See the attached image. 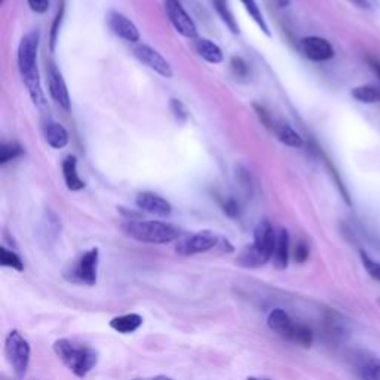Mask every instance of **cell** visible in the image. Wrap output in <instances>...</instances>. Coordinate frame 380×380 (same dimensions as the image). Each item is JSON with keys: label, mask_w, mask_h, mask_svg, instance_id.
Returning a JSON list of instances; mask_svg holds the SVG:
<instances>
[{"label": "cell", "mask_w": 380, "mask_h": 380, "mask_svg": "<svg viewBox=\"0 0 380 380\" xmlns=\"http://www.w3.org/2000/svg\"><path fill=\"white\" fill-rule=\"evenodd\" d=\"M0 265L5 266V267L14 269V271H17V272L24 271V263L21 260V257L17 253L8 250L6 247L0 248Z\"/></svg>", "instance_id": "obj_26"}, {"label": "cell", "mask_w": 380, "mask_h": 380, "mask_svg": "<svg viewBox=\"0 0 380 380\" xmlns=\"http://www.w3.org/2000/svg\"><path fill=\"white\" fill-rule=\"evenodd\" d=\"M2 2H5V0H2Z\"/></svg>", "instance_id": "obj_41"}, {"label": "cell", "mask_w": 380, "mask_h": 380, "mask_svg": "<svg viewBox=\"0 0 380 380\" xmlns=\"http://www.w3.org/2000/svg\"><path fill=\"white\" fill-rule=\"evenodd\" d=\"M165 10L169 18V22L173 27L188 39H195L198 36V29H196L195 21L181 6L178 0H165Z\"/></svg>", "instance_id": "obj_8"}, {"label": "cell", "mask_w": 380, "mask_h": 380, "mask_svg": "<svg viewBox=\"0 0 380 380\" xmlns=\"http://www.w3.org/2000/svg\"><path fill=\"white\" fill-rule=\"evenodd\" d=\"M242 5L245 6V10L248 12L250 17L254 20V22L257 24V26L260 27V30L266 34V36H271V31H269V27L266 24V20L262 14V10L259 8V5H257L255 0H241Z\"/></svg>", "instance_id": "obj_24"}, {"label": "cell", "mask_w": 380, "mask_h": 380, "mask_svg": "<svg viewBox=\"0 0 380 380\" xmlns=\"http://www.w3.org/2000/svg\"><path fill=\"white\" fill-rule=\"evenodd\" d=\"M196 52L199 54L201 58H204L206 63L210 64H220L223 61V51L220 49L217 43H214L210 39H198L195 42Z\"/></svg>", "instance_id": "obj_18"}, {"label": "cell", "mask_w": 380, "mask_h": 380, "mask_svg": "<svg viewBox=\"0 0 380 380\" xmlns=\"http://www.w3.org/2000/svg\"><path fill=\"white\" fill-rule=\"evenodd\" d=\"M267 325L272 332H275L276 335H279L281 337H284L287 340H290L294 332V327H296V324L293 323L288 314L283 309H274L271 314H269Z\"/></svg>", "instance_id": "obj_14"}, {"label": "cell", "mask_w": 380, "mask_h": 380, "mask_svg": "<svg viewBox=\"0 0 380 380\" xmlns=\"http://www.w3.org/2000/svg\"><path fill=\"white\" fill-rule=\"evenodd\" d=\"M98 259H100L98 248H91L90 251L83 253L80 255V259L70 267V271L64 274V278L71 284L88 286V287L95 286Z\"/></svg>", "instance_id": "obj_6"}, {"label": "cell", "mask_w": 380, "mask_h": 380, "mask_svg": "<svg viewBox=\"0 0 380 380\" xmlns=\"http://www.w3.org/2000/svg\"><path fill=\"white\" fill-rule=\"evenodd\" d=\"M5 352L8 363L10 364L12 370L18 380H22L27 374L29 364H30V355L31 348L27 339L24 337L18 330H12L6 336L5 343Z\"/></svg>", "instance_id": "obj_5"}, {"label": "cell", "mask_w": 380, "mask_h": 380, "mask_svg": "<svg viewBox=\"0 0 380 380\" xmlns=\"http://www.w3.org/2000/svg\"><path fill=\"white\" fill-rule=\"evenodd\" d=\"M276 2H278V5H279V6H288L290 0H276Z\"/></svg>", "instance_id": "obj_38"}, {"label": "cell", "mask_w": 380, "mask_h": 380, "mask_svg": "<svg viewBox=\"0 0 380 380\" xmlns=\"http://www.w3.org/2000/svg\"><path fill=\"white\" fill-rule=\"evenodd\" d=\"M357 370L361 380H380V360H365L358 365Z\"/></svg>", "instance_id": "obj_22"}, {"label": "cell", "mask_w": 380, "mask_h": 380, "mask_svg": "<svg viewBox=\"0 0 380 380\" xmlns=\"http://www.w3.org/2000/svg\"><path fill=\"white\" fill-rule=\"evenodd\" d=\"M43 134H45V140L46 143L52 147V149H64V147L69 144V132L67 129L58 124V122H46L43 127Z\"/></svg>", "instance_id": "obj_17"}, {"label": "cell", "mask_w": 380, "mask_h": 380, "mask_svg": "<svg viewBox=\"0 0 380 380\" xmlns=\"http://www.w3.org/2000/svg\"><path fill=\"white\" fill-rule=\"evenodd\" d=\"M351 97L363 104H377L380 103V90L372 83L360 85L351 90Z\"/></svg>", "instance_id": "obj_20"}, {"label": "cell", "mask_w": 380, "mask_h": 380, "mask_svg": "<svg viewBox=\"0 0 380 380\" xmlns=\"http://www.w3.org/2000/svg\"><path fill=\"white\" fill-rule=\"evenodd\" d=\"M237 180L239 183L241 189L245 193L250 195L253 192V180H251V174H250L248 169H245L242 167H238L237 168Z\"/></svg>", "instance_id": "obj_29"}, {"label": "cell", "mask_w": 380, "mask_h": 380, "mask_svg": "<svg viewBox=\"0 0 380 380\" xmlns=\"http://www.w3.org/2000/svg\"><path fill=\"white\" fill-rule=\"evenodd\" d=\"M41 43L39 30L29 31L18 45V70L24 85L31 97L33 103L38 107L45 106V94L42 90L39 69H38V51Z\"/></svg>", "instance_id": "obj_1"}, {"label": "cell", "mask_w": 380, "mask_h": 380, "mask_svg": "<svg viewBox=\"0 0 380 380\" xmlns=\"http://www.w3.org/2000/svg\"><path fill=\"white\" fill-rule=\"evenodd\" d=\"M134 55H136L144 66L149 67L150 70L156 71L157 75L162 78H173V67H171L169 61L159 52L155 48L140 43L134 49Z\"/></svg>", "instance_id": "obj_9"}, {"label": "cell", "mask_w": 380, "mask_h": 380, "mask_svg": "<svg viewBox=\"0 0 380 380\" xmlns=\"http://www.w3.org/2000/svg\"><path fill=\"white\" fill-rule=\"evenodd\" d=\"M108 27L118 38L124 39L127 42H139L140 41V31L136 24H134L128 17H125L120 12H110L108 17Z\"/></svg>", "instance_id": "obj_11"}, {"label": "cell", "mask_w": 380, "mask_h": 380, "mask_svg": "<svg viewBox=\"0 0 380 380\" xmlns=\"http://www.w3.org/2000/svg\"><path fill=\"white\" fill-rule=\"evenodd\" d=\"M136 204L140 210L159 216V217H168L171 213H173V206H171V204L167 199H164L162 196H159L152 192L139 193Z\"/></svg>", "instance_id": "obj_13"}, {"label": "cell", "mask_w": 380, "mask_h": 380, "mask_svg": "<svg viewBox=\"0 0 380 380\" xmlns=\"http://www.w3.org/2000/svg\"><path fill=\"white\" fill-rule=\"evenodd\" d=\"M54 352L61 363L80 379L87 377L98 364V352L94 348L79 345L69 339H58L54 343Z\"/></svg>", "instance_id": "obj_3"}, {"label": "cell", "mask_w": 380, "mask_h": 380, "mask_svg": "<svg viewBox=\"0 0 380 380\" xmlns=\"http://www.w3.org/2000/svg\"><path fill=\"white\" fill-rule=\"evenodd\" d=\"M360 257H361V262H363V265L365 267L367 274H369L373 279L380 281V263L370 259L369 254H367L365 251H360Z\"/></svg>", "instance_id": "obj_28"}, {"label": "cell", "mask_w": 380, "mask_h": 380, "mask_svg": "<svg viewBox=\"0 0 380 380\" xmlns=\"http://www.w3.org/2000/svg\"><path fill=\"white\" fill-rule=\"evenodd\" d=\"M290 342L296 343V345L303 346V348H311L312 342H314L312 330L304 324H296V327H294V332L290 337Z\"/></svg>", "instance_id": "obj_23"}, {"label": "cell", "mask_w": 380, "mask_h": 380, "mask_svg": "<svg viewBox=\"0 0 380 380\" xmlns=\"http://www.w3.org/2000/svg\"><path fill=\"white\" fill-rule=\"evenodd\" d=\"M274 266L278 271H286L290 260V235L287 229H279L276 232V244L274 251Z\"/></svg>", "instance_id": "obj_15"}, {"label": "cell", "mask_w": 380, "mask_h": 380, "mask_svg": "<svg viewBox=\"0 0 380 380\" xmlns=\"http://www.w3.org/2000/svg\"><path fill=\"white\" fill-rule=\"evenodd\" d=\"M29 6L36 14H45L49 9V0H27Z\"/></svg>", "instance_id": "obj_35"}, {"label": "cell", "mask_w": 380, "mask_h": 380, "mask_svg": "<svg viewBox=\"0 0 380 380\" xmlns=\"http://www.w3.org/2000/svg\"><path fill=\"white\" fill-rule=\"evenodd\" d=\"M223 211L226 216H229L230 218H238L241 216V206L239 202L235 199H227L223 204Z\"/></svg>", "instance_id": "obj_34"}, {"label": "cell", "mask_w": 380, "mask_h": 380, "mask_svg": "<svg viewBox=\"0 0 380 380\" xmlns=\"http://www.w3.org/2000/svg\"><path fill=\"white\" fill-rule=\"evenodd\" d=\"M300 49L306 58L315 61V63H324V61L335 57L333 45L320 36H308V38L302 39Z\"/></svg>", "instance_id": "obj_10"}, {"label": "cell", "mask_w": 380, "mask_h": 380, "mask_svg": "<svg viewBox=\"0 0 380 380\" xmlns=\"http://www.w3.org/2000/svg\"><path fill=\"white\" fill-rule=\"evenodd\" d=\"M349 2L358 8H369V2H367V0H349Z\"/></svg>", "instance_id": "obj_37"}, {"label": "cell", "mask_w": 380, "mask_h": 380, "mask_svg": "<svg viewBox=\"0 0 380 380\" xmlns=\"http://www.w3.org/2000/svg\"><path fill=\"white\" fill-rule=\"evenodd\" d=\"M153 380H173V379L168 377V376H156Z\"/></svg>", "instance_id": "obj_39"}, {"label": "cell", "mask_w": 380, "mask_h": 380, "mask_svg": "<svg viewBox=\"0 0 380 380\" xmlns=\"http://www.w3.org/2000/svg\"><path fill=\"white\" fill-rule=\"evenodd\" d=\"M275 244L276 232L274 230V226L269 220H262L254 229V242L242 250L237 263L248 269L265 266L269 260H272Z\"/></svg>", "instance_id": "obj_2"}, {"label": "cell", "mask_w": 380, "mask_h": 380, "mask_svg": "<svg viewBox=\"0 0 380 380\" xmlns=\"http://www.w3.org/2000/svg\"><path fill=\"white\" fill-rule=\"evenodd\" d=\"M63 177H64V183L69 190L71 192H79L82 189H85V181L80 178L79 173H78V159L76 156L69 155L64 157L63 161Z\"/></svg>", "instance_id": "obj_16"}, {"label": "cell", "mask_w": 380, "mask_h": 380, "mask_svg": "<svg viewBox=\"0 0 380 380\" xmlns=\"http://www.w3.org/2000/svg\"><path fill=\"white\" fill-rule=\"evenodd\" d=\"M309 253H311L309 245L304 241H300L296 245V250H294V260H296L297 263H304L309 259Z\"/></svg>", "instance_id": "obj_33"}, {"label": "cell", "mask_w": 380, "mask_h": 380, "mask_svg": "<svg viewBox=\"0 0 380 380\" xmlns=\"http://www.w3.org/2000/svg\"><path fill=\"white\" fill-rule=\"evenodd\" d=\"M63 14H64V8L61 6V9L58 10V14L52 22V27H51V34H49V45H51V51H54L55 49V45H57V38H58V31H59V27H61V21H63Z\"/></svg>", "instance_id": "obj_31"}, {"label": "cell", "mask_w": 380, "mask_h": 380, "mask_svg": "<svg viewBox=\"0 0 380 380\" xmlns=\"http://www.w3.org/2000/svg\"><path fill=\"white\" fill-rule=\"evenodd\" d=\"M278 140L288 146V147H294V149H299V147L303 146V139L297 131H294L288 124H276L274 128Z\"/></svg>", "instance_id": "obj_21"}, {"label": "cell", "mask_w": 380, "mask_h": 380, "mask_svg": "<svg viewBox=\"0 0 380 380\" xmlns=\"http://www.w3.org/2000/svg\"><path fill=\"white\" fill-rule=\"evenodd\" d=\"M22 147L17 143H3L0 146V165H6L22 155Z\"/></svg>", "instance_id": "obj_27"}, {"label": "cell", "mask_w": 380, "mask_h": 380, "mask_svg": "<svg viewBox=\"0 0 380 380\" xmlns=\"http://www.w3.org/2000/svg\"><path fill=\"white\" fill-rule=\"evenodd\" d=\"M171 110H173L174 118L177 122H180V124H185V122L188 120L189 112H188L186 106L183 104L180 100H176V98L171 100Z\"/></svg>", "instance_id": "obj_30"}, {"label": "cell", "mask_w": 380, "mask_h": 380, "mask_svg": "<svg viewBox=\"0 0 380 380\" xmlns=\"http://www.w3.org/2000/svg\"><path fill=\"white\" fill-rule=\"evenodd\" d=\"M141 325H143V318L139 314L120 315L110 321V327L120 335H131L134 332H137Z\"/></svg>", "instance_id": "obj_19"}, {"label": "cell", "mask_w": 380, "mask_h": 380, "mask_svg": "<svg viewBox=\"0 0 380 380\" xmlns=\"http://www.w3.org/2000/svg\"><path fill=\"white\" fill-rule=\"evenodd\" d=\"M48 87H49V94L54 98V101L63 107L64 110L70 108V95H69V90L66 80L61 75L59 70L51 64L48 70Z\"/></svg>", "instance_id": "obj_12"}, {"label": "cell", "mask_w": 380, "mask_h": 380, "mask_svg": "<svg viewBox=\"0 0 380 380\" xmlns=\"http://www.w3.org/2000/svg\"><path fill=\"white\" fill-rule=\"evenodd\" d=\"M124 230L132 239L157 245L173 242L181 235L178 227L157 220H129L124 225Z\"/></svg>", "instance_id": "obj_4"}, {"label": "cell", "mask_w": 380, "mask_h": 380, "mask_svg": "<svg viewBox=\"0 0 380 380\" xmlns=\"http://www.w3.org/2000/svg\"><path fill=\"white\" fill-rule=\"evenodd\" d=\"M369 64H370V67L373 69V71L376 73L379 80H380V61L376 59V58H369Z\"/></svg>", "instance_id": "obj_36"}, {"label": "cell", "mask_w": 380, "mask_h": 380, "mask_svg": "<svg viewBox=\"0 0 380 380\" xmlns=\"http://www.w3.org/2000/svg\"><path fill=\"white\" fill-rule=\"evenodd\" d=\"M218 244V238L211 230H201L196 232V234L186 237L185 239L178 241L176 251L180 255H195V254H201L213 250L216 245Z\"/></svg>", "instance_id": "obj_7"}, {"label": "cell", "mask_w": 380, "mask_h": 380, "mask_svg": "<svg viewBox=\"0 0 380 380\" xmlns=\"http://www.w3.org/2000/svg\"><path fill=\"white\" fill-rule=\"evenodd\" d=\"M136 380H139V379H136Z\"/></svg>", "instance_id": "obj_42"}, {"label": "cell", "mask_w": 380, "mask_h": 380, "mask_svg": "<svg viewBox=\"0 0 380 380\" xmlns=\"http://www.w3.org/2000/svg\"><path fill=\"white\" fill-rule=\"evenodd\" d=\"M247 380H266V379H259V377H248Z\"/></svg>", "instance_id": "obj_40"}, {"label": "cell", "mask_w": 380, "mask_h": 380, "mask_svg": "<svg viewBox=\"0 0 380 380\" xmlns=\"http://www.w3.org/2000/svg\"><path fill=\"white\" fill-rule=\"evenodd\" d=\"M213 5L216 8V10H217V14L220 15V18H222L223 22L230 29V31L232 33H238L239 27H238V24L235 21L234 15H232L230 9L227 8L226 0H213Z\"/></svg>", "instance_id": "obj_25"}, {"label": "cell", "mask_w": 380, "mask_h": 380, "mask_svg": "<svg viewBox=\"0 0 380 380\" xmlns=\"http://www.w3.org/2000/svg\"><path fill=\"white\" fill-rule=\"evenodd\" d=\"M230 66H232V70H234V73H235L237 76L245 78V76L248 75V64L245 63V61L241 57H234V58H232Z\"/></svg>", "instance_id": "obj_32"}]
</instances>
